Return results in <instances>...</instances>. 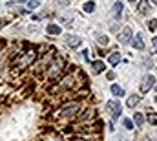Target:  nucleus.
I'll list each match as a JSON object with an SVG mask.
<instances>
[{
	"mask_svg": "<svg viewBox=\"0 0 157 141\" xmlns=\"http://www.w3.org/2000/svg\"><path fill=\"white\" fill-rule=\"evenodd\" d=\"M77 105H70V106H66V108H62V112H60V117H70V115H73V114H77Z\"/></svg>",
	"mask_w": 157,
	"mask_h": 141,
	"instance_id": "5",
	"label": "nucleus"
},
{
	"mask_svg": "<svg viewBox=\"0 0 157 141\" xmlns=\"http://www.w3.org/2000/svg\"><path fill=\"white\" fill-rule=\"evenodd\" d=\"M133 48L135 50H144V40H143L141 35H137L135 39H133Z\"/></svg>",
	"mask_w": 157,
	"mask_h": 141,
	"instance_id": "8",
	"label": "nucleus"
},
{
	"mask_svg": "<svg viewBox=\"0 0 157 141\" xmlns=\"http://www.w3.org/2000/svg\"><path fill=\"white\" fill-rule=\"evenodd\" d=\"M66 42H68L70 46H73V48H77V46L80 44V39L79 37H68V39H66Z\"/></svg>",
	"mask_w": 157,
	"mask_h": 141,
	"instance_id": "12",
	"label": "nucleus"
},
{
	"mask_svg": "<svg viewBox=\"0 0 157 141\" xmlns=\"http://www.w3.org/2000/svg\"><path fill=\"white\" fill-rule=\"evenodd\" d=\"M92 66H93V68H92V72H93V74H101L102 70H104V62H102V61H95Z\"/></svg>",
	"mask_w": 157,
	"mask_h": 141,
	"instance_id": "9",
	"label": "nucleus"
},
{
	"mask_svg": "<svg viewBox=\"0 0 157 141\" xmlns=\"http://www.w3.org/2000/svg\"><path fill=\"white\" fill-rule=\"evenodd\" d=\"M137 11H139L141 15H146V13L150 11V2H148V0H141L139 6H137Z\"/></svg>",
	"mask_w": 157,
	"mask_h": 141,
	"instance_id": "7",
	"label": "nucleus"
},
{
	"mask_svg": "<svg viewBox=\"0 0 157 141\" xmlns=\"http://www.w3.org/2000/svg\"><path fill=\"white\" fill-rule=\"evenodd\" d=\"M121 61V53H111L110 55V64H117Z\"/></svg>",
	"mask_w": 157,
	"mask_h": 141,
	"instance_id": "14",
	"label": "nucleus"
},
{
	"mask_svg": "<svg viewBox=\"0 0 157 141\" xmlns=\"http://www.w3.org/2000/svg\"><path fill=\"white\" fill-rule=\"evenodd\" d=\"M111 93L117 96V97H121V96H124V90H122L119 84H113V86H111Z\"/></svg>",
	"mask_w": 157,
	"mask_h": 141,
	"instance_id": "11",
	"label": "nucleus"
},
{
	"mask_svg": "<svg viewBox=\"0 0 157 141\" xmlns=\"http://www.w3.org/2000/svg\"><path fill=\"white\" fill-rule=\"evenodd\" d=\"M60 70H62V61H60V59H57V61L53 62V68H51L50 72H48V75L53 79V77H57V74L60 72Z\"/></svg>",
	"mask_w": 157,
	"mask_h": 141,
	"instance_id": "3",
	"label": "nucleus"
},
{
	"mask_svg": "<svg viewBox=\"0 0 157 141\" xmlns=\"http://www.w3.org/2000/svg\"><path fill=\"white\" fill-rule=\"evenodd\" d=\"M93 9H95V4H93V2H86V4H84V11H86V13H92Z\"/></svg>",
	"mask_w": 157,
	"mask_h": 141,
	"instance_id": "16",
	"label": "nucleus"
},
{
	"mask_svg": "<svg viewBox=\"0 0 157 141\" xmlns=\"http://www.w3.org/2000/svg\"><path fill=\"white\" fill-rule=\"evenodd\" d=\"M155 101H157V97H155Z\"/></svg>",
	"mask_w": 157,
	"mask_h": 141,
	"instance_id": "25",
	"label": "nucleus"
},
{
	"mask_svg": "<svg viewBox=\"0 0 157 141\" xmlns=\"http://www.w3.org/2000/svg\"><path fill=\"white\" fill-rule=\"evenodd\" d=\"M124 127H126V128H133V123H131V119H124Z\"/></svg>",
	"mask_w": 157,
	"mask_h": 141,
	"instance_id": "19",
	"label": "nucleus"
},
{
	"mask_svg": "<svg viewBox=\"0 0 157 141\" xmlns=\"http://www.w3.org/2000/svg\"><path fill=\"white\" fill-rule=\"evenodd\" d=\"M146 119H148V123H150V125H157V114L150 112V114H148V117H146Z\"/></svg>",
	"mask_w": 157,
	"mask_h": 141,
	"instance_id": "15",
	"label": "nucleus"
},
{
	"mask_svg": "<svg viewBox=\"0 0 157 141\" xmlns=\"http://www.w3.org/2000/svg\"><path fill=\"white\" fill-rule=\"evenodd\" d=\"M121 15H122V4L121 2H115L113 9H111V17H113V20H117Z\"/></svg>",
	"mask_w": 157,
	"mask_h": 141,
	"instance_id": "6",
	"label": "nucleus"
},
{
	"mask_svg": "<svg viewBox=\"0 0 157 141\" xmlns=\"http://www.w3.org/2000/svg\"><path fill=\"white\" fill-rule=\"evenodd\" d=\"M48 33H50V35H60L62 30H60L57 24H48Z\"/></svg>",
	"mask_w": 157,
	"mask_h": 141,
	"instance_id": "10",
	"label": "nucleus"
},
{
	"mask_svg": "<svg viewBox=\"0 0 157 141\" xmlns=\"http://www.w3.org/2000/svg\"><path fill=\"white\" fill-rule=\"evenodd\" d=\"M139 101H141V97H139V96H131V97L128 99V106H130V108H133L135 105H139Z\"/></svg>",
	"mask_w": 157,
	"mask_h": 141,
	"instance_id": "13",
	"label": "nucleus"
},
{
	"mask_svg": "<svg viewBox=\"0 0 157 141\" xmlns=\"http://www.w3.org/2000/svg\"><path fill=\"white\" fill-rule=\"evenodd\" d=\"M153 84H155L153 75H144V79H143V83H141V92H143V93L150 92V88H153Z\"/></svg>",
	"mask_w": 157,
	"mask_h": 141,
	"instance_id": "1",
	"label": "nucleus"
},
{
	"mask_svg": "<svg viewBox=\"0 0 157 141\" xmlns=\"http://www.w3.org/2000/svg\"><path fill=\"white\" fill-rule=\"evenodd\" d=\"M152 2H155V4H157V0H152Z\"/></svg>",
	"mask_w": 157,
	"mask_h": 141,
	"instance_id": "23",
	"label": "nucleus"
},
{
	"mask_svg": "<svg viewBox=\"0 0 157 141\" xmlns=\"http://www.w3.org/2000/svg\"><path fill=\"white\" fill-rule=\"evenodd\" d=\"M130 39H131V28H124L122 33L119 35V42H121V44H128Z\"/></svg>",
	"mask_w": 157,
	"mask_h": 141,
	"instance_id": "4",
	"label": "nucleus"
},
{
	"mask_svg": "<svg viewBox=\"0 0 157 141\" xmlns=\"http://www.w3.org/2000/svg\"><path fill=\"white\" fill-rule=\"evenodd\" d=\"M99 42H101V44H108V37H101Z\"/></svg>",
	"mask_w": 157,
	"mask_h": 141,
	"instance_id": "21",
	"label": "nucleus"
},
{
	"mask_svg": "<svg viewBox=\"0 0 157 141\" xmlns=\"http://www.w3.org/2000/svg\"><path fill=\"white\" fill-rule=\"evenodd\" d=\"M152 44H153V50L157 52V37H153V40H152Z\"/></svg>",
	"mask_w": 157,
	"mask_h": 141,
	"instance_id": "22",
	"label": "nucleus"
},
{
	"mask_svg": "<svg viewBox=\"0 0 157 141\" xmlns=\"http://www.w3.org/2000/svg\"><path fill=\"white\" fill-rule=\"evenodd\" d=\"M38 6V0H29V8H37Z\"/></svg>",
	"mask_w": 157,
	"mask_h": 141,
	"instance_id": "20",
	"label": "nucleus"
},
{
	"mask_svg": "<svg viewBox=\"0 0 157 141\" xmlns=\"http://www.w3.org/2000/svg\"><path fill=\"white\" fill-rule=\"evenodd\" d=\"M106 108L111 112V115H113V117H119L121 115V105L117 101H108L106 103Z\"/></svg>",
	"mask_w": 157,
	"mask_h": 141,
	"instance_id": "2",
	"label": "nucleus"
},
{
	"mask_svg": "<svg viewBox=\"0 0 157 141\" xmlns=\"http://www.w3.org/2000/svg\"><path fill=\"white\" fill-rule=\"evenodd\" d=\"M148 28H150V30H157V20H150Z\"/></svg>",
	"mask_w": 157,
	"mask_h": 141,
	"instance_id": "18",
	"label": "nucleus"
},
{
	"mask_svg": "<svg viewBox=\"0 0 157 141\" xmlns=\"http://www.w3.org/2000/svg\"><path fill=\"white\" fill-rule=\"evenodd\" d=\"M133 121H135V125H143V121H144V115H143V114H135Z\"/></svg>",
	"mask_w": 157,
	"mask_h": 141,
	"instance_id": "17",
	"label": "nucleus"
},
{
	"mask_svg": "<svg viewBox=\"0 0 157 141\" xmlns=\"http://www.w3.org/2000/svg\"><path fill=\"white\" fill-rule=\"evenodd\" d=\"M68 2H70V0H68Z\"/></svg>",
	"mask_w": 157,
	"mask_h": 141,
	"instance_id": "26",
	"label": "nucleus"
},
{
	"mask_svg": "<svg viewBox=\"0 0 157 141\" xmlns=\"http://www.w3.org/2000/svg\"><path fill=\"white\" fill-rule=\"evenodd\" d=\"M130 2H135V0H130Z\"/></svg>",
	"mask_w": 157,
	"mask_h": 141,
	"instance_id": "24",
	"label": "nucleus"
}]
</instances>
